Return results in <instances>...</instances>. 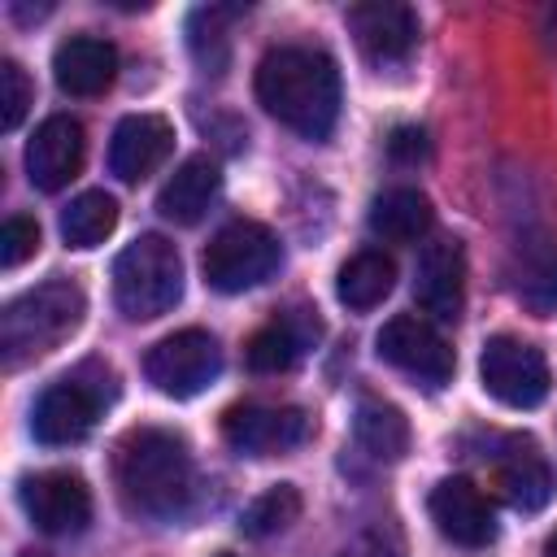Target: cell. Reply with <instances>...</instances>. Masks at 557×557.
<instances>
[{
  "mask_svg": "<svg viewBox=\"0 0 557 557\" xmlns=\"http://www.w3.org/2000/svg\"><path fill=\"white\" fill-rule=\"evenodd\" d=\"M339 557H405V540H400L396 522H370Z\"/></svg>",
  "mask_w": 557,
  "mask_h": 557,
  "instance_id": "cell-30",
  "label": "cell"
},
{
  "mask_svg": "<svg viewBox=\"0 0 557 557\" xmlns=\"http://www.w3.org/2000/svg\"><path fill=\"white\" fill-rule=\"evenodd\" d=\"M83 313H87V296L70 278H48V283L22 292L0 313V348H4V361L9 366H22L30 357L52 352L57 344H65L78 331Z\"/></svg>",
  "mask_w": 557,
  "mask_h": 557,
  "instance_id": "cell-3",
  "label": "cell"
},
{
  "mask_svg": "<svg viewBox=\"0 0 557 557\" xmlns=\"http://www.w3.org/2000/svg\"><path fill=\"white\" fill-rule=\"evenodd\" d=\"M496 487H500V496H505L513 509L531 513V509L548 505V496H553V470H548V461L535 453L531 440H513L509 453L496 461Z\"/></svg>",
  "mask_w": 557,
  "mask_h": 557,
  "instance_id": "cell-19",
  "label": "cell"
},
{
  "mask_svg": "<svg viewBox=\"0 0 557 557\" xmlns=\"http://www.w3.org/2000/svg\"><path fill=\"white\" fill-rule=\"evenodd\" d=\"M17 496L44 535H78L91 522V487L74 470H39L22 479Z\"/></svg>",
  "mask_w": 557,
  "mask_h": 557,
  "instance_id": "cell-11",
  "label": "cell"
},
{
  "mask_svg": "<svg viewBox=\"0 0 557 557\" xmlns=\"http://www.w3.org/2000/svg\"><path fill=\"white\" fill-rule=\"evenodd\" d=\"M348 30L370 61H405L418 44V13L396 0H370L348 9Z\"/></svg>",
  "mask_w": 557,
  "mask_h": 557,
  "instance_id": "cell-15",
  "label": "cell"
},
{
  "mask_svg": "<svg viewBox=\"0 0 557 557\" xmlns=\"http://www.w3.org/2000/svg\"><path fill=\"white\" fill-rule=\"evenodd\" d=\"M379 357L387 366H396L400 374L418 379L422 387H444L457 370V357L448 348V339L418 313H396L392 322H383L379 331Z\"/></svg>",
  "mask_w": 557,
  "mask_h": 557,
  "instance_id": "cell-9",
  "label": "cell"
},
{
  "mask_svg": "<svg viewBox=\"0 0 557 557\" xmlns=\"http://www.w3.org/2000/svg\"><path fill=\"white\" fill-rule=\"evenodd\" d=\"M170 148H174V126L161 113H131L117 122L109 139V170L122 183H139L170 157Z\"/></svg>",
  "mask_w": 557,
  "mask_h": 557,
  "instance_id": "cell-16",
  "label": "cell"
},
{
  "mask_svg": "<svg viewBox=\"0 0 557 557\" xmlns=\"http://www.w3.org/2000/svg\"><path fill=\"white\" fill-rule=\"evenodd\" d=\"M283 252H278V239L270 226L261 222H226L205 257H200V270H205V283L222 296H235V292H248V287H261L274 270H278Z\"/></svg>",
  "mask_w": 557,
  "mask_h": 557,
  "instance_id": "cell-6",
  "label": "cell"
},
{
  "mask_svg": "<svg viewBox=\"0 0 557 557\" xmlns=\"http://www.w3.org/2000/svg\"><path fill=\"white\" fill-rule=\"evenodd\" d=\"M218 187H222L218 165H213L209 157H187V161L165 178V187L157 191V209H161V218H170V222H178V226H191V222H200V218L209 213Z\"/></svg>",
  "mask_w": 557,
  "mask_h": 557,
  "instance_id": "cell-18",
  "label": "cell"
},
{
  "mask_svg": "<svg viewBox=\"0 0 557 557\" xmlns=\"http://www.w3.org/2000/svg\"><path fill=\"white\" fill-rule=\"evenodd\" d=\"M218 370H222V348L200 326H187V331H174V335L157 339L148 348V357H144L148 383L161 396H174V400L200 396L218 379Z\"/></svg>",
  "mask_w": 557,
  "mask_h": 557,
  "instance_id": "cell-7",
  "label": "cell"
},
{
  "mask_svg": "<svg viewBox=\"0 0 557 557\" xmlns=\"http://www.w3.org/2000/svg\"><path fill=\"white\" fill-rule=\"evenodd\" d=\"M426 509H431L435 531H440L444 540L461 544V548H483V544L496 540V518H492L487 496H483L470 479H461V474H457V479H440V483L431 487Z\"/></svg>",
  "mask_w": 557,
  "mask_h": 557,
  "instance_id": "cell-13",
  "label": "cell"
},
{
  "mask_svg": "<svg viewBox=\"0 0 557 557\" xmlns=\"http://www.w3.org/2000/svg\"><path fill=\"white\" fill-rule=\"evenodd\" d=\"M544 557H557V531L548 535V544H544Z\"/></svg>",
  "mask_w": 557,
  "mask_h": 557,
  "instance_id": "cell-32",
  "label": "cell"
},
{
  "mask_svg": "<svg viewBox=\"0 0 557 557\" xmlns=\"http://www.w3.org/2000/svg\"><path fill=\"white\" fill-rule=\"evenodd\" d=\"M392 283H396L392 257L379 252V248H361L357 257H348V261L339 265V274H335V296H339L348 309L366 313V309L383 305V296L392 292Z\"/></svg>",
  "mask_w": 557,
  "mask_h": 557,
  "instance_id": "cell-22",
  "label": "cell"
},
{
  "mask_svg": "<svg viewBox=\"0 0 557 557\" xmlns=\"http://www.w3.org/2000/svg\"><path fill=\"white\" fill-rule=\"evenodd\" d=\"M296 518H300V492H296L292 483H278V487L261 492V496L244 509V531H248L252 540H265V535L287 531Z\"/></svg>",
  "mask_w": 557,
  "mask_h": 557,
  "instance_id": "cell-27",
  "label": "cell"
},
{
  "mask_svg": "<svg viewBox=\"0 0 557 557\" xmlns=\"http://www.w3.org/2000/svg\"><path fill=\"white\" fill-rule=\"evenodd\" d=\"M117 226V200L109 191H83L61 209V239L70 248H96Z\"/></svg>",
  "mask_w": 557,
  "mask_h": 557,
  "instance_id": "cell-24",
  "label": "cell"
},
{
  "mask_svg": "<svg viewBox=\"0 0 557 557\" xmlns=\"http://www.w3.org/2000/svg\"><path fill=\"white\" fill-rule=\"evenodd\" d=\"M83 126L65 113H52L39 122V131L26 144V174L39 191H61L83 170Z\"/></svg>",
  "mask_w": 557,
  "mask_h": 557,
  "instance_id": "cell-14",
  "label": "cell"
},
{
  "mask_svg": "<svg viewBox=\"0 0 557 557\" xmlns=\"http://www.w3.org/2000/svg\"><path fill=\"white\" fill-rule=\"evenodd\" d=\"M318 331H322V322L309 318V309H305V318H296V313L292 318H274L270 326H261L248 339V366L257 374H283V370H292L300 361V352L318 339Z\"/></svg>",
  "mask_w": 557,
  "mask_h": 557,
  "instance_id": "cell-20",
  "label": "cell"
},
{
  "mask_svg": "<svg viewBox=\"0 0 557 557\" xmlns=\"http://www.w3.org/2000/svg\"><path fill=\"white\" fill-rule=\"evenodd\" d=\"M183 296V261L165 235H139L113 261V300L131 322L170 313Z\"/></svg>",
  "mask_w": 557,
  "mask_h": 557,
  "instance_id": "cell-4",
  "label": "cell"
},
{
  "mask_svg": "<svg viewBox=\"0 0 557 557\" xmlns=\"http://www.w3.org/2000/svg\"><path fill=\"white\" fill-rule=\"evenodd\" d=\"M435 213H431V200L418 191V187H387L383 196H374L370 205V231L387 244H413V239H426Z\"/></svg>",
  "mask_w": 557,
  "mask_h": 557,
  "instance_id": "cell-21",
  "label": "cell"
},
{
  "mask_svg": "<svg viewBox=\"0 0 557 557\" xmlns=\"http://www.w3.org/2000/svg\"><path fill=\"white\" fill-rule=\"evenodd\" d=\"M387 152H392L396 165H418V161L431 157V139H426L422 126H396L392 139H387Z\"/></svg>",
  "mask_w": 557,
  "mask_h": 557,
  "instance_id": "cell-31",
  "label": "cell"
},
{
  "mask_svg": "<svg viewBox=\"0 0 557 557\" xmlns=\"http://www.w3.org/2000/svg\"><path fill=\"white\" fill-rule=\"evenodd\" d=\"M413 300L435 322H457L466 309V252L457 239H426L413 265Z\"/></svg>",
  "mask_w": 557,
  "mask_h": 557,
  "instance_id": "cell-12",
  "label": "cell"
},
{
  "mask_svg": "<svg viewBox=\"0 0 557 557\" xmlns=\"http://www.w3.org/2000/svg\"><path fill=\"white\" fill-rule=\"evenodd\" d=\"M39 252V222L35 218H4L0 226V265L4 270H17L22 261H30Z\"/></svg>",
  "mask_w": 557,
  "mask_h": 557,
  "instance_id": "cell-29",
  "label": "cell"
},
{
  "mask_svg": "<svg viewBox=\"0 0 557 557\" xmlns=\"http://www.w3.org/2000/svg\"><path fill=\"white\" fill-rule=\"evenodd\" d=\"M218 557H235V553H218Z\"/></svg>",
  "mask_w": 557,
  "mask_h": 557,
  "instance_id": "cell-34",
  "label": "cell"
},
{
  "mask_svg": "<svg viewBox=\"0 0 557 557\" xmlns=\"http://www.w3.org/2000/svg\"><path fill=\"white\" fill-rule=\"evenodd\" d=\"M513 292H518V300H522L531 313H540V318L557 313V244H553V239L527 248Z\"/></svg>",
  "mask_w": 557,
  "mask_h": 557,
  "instance_id": "cell-25",
  "label": "cell"
},
{
  "mask_svg": "<svg viewBox=\"0 0 557 557\" xmlns=\"http://www.w3.org/2000/svg\"><path fill=\"white\" fill-rule=\"evenodd\" d=\"M352 435L374 461H400L409 453V422L387 400H361L352 413Z\"/></svg>",
  "mask_w": 557,
  "mask_h": 557,
  "instance_id": "cell-23",
  "label": "cell"
},
{
  "mask_svg": "<svg viewBox=\"0 0 557 557\" xmlns=\"http://www.w3.org/2000/svg\"><path fill=\"white\" fill-rule=\"evenodd\" d=\"M231 9H196L187 17V48L205 74H222L231 61V35H226Z\"/></svg>",
  "mask_w": 557,
  "mask_h": 557,
  "instance_id": "cell-26",
  "label": "cell"
},
{
  "mask_svg": "<svg viewBox=\"0 0 557 557\" xmlns=\"http://www.w3.org/2000/svg\"><path fill=\"white\" fill-rule=\"evenodd\" d=\"M257 100L305 139H326L339 117V70L318 48H274L257 65Z\"/></svg>",
  "mask_w": 557,
  "mask_h": 557,
  "instance_id": "cell-1",
  "label": "cell"
},
{
  "mask_svg": "<svg viewBox=\"0 0 557 557\" xmlns=\"http://www.w3.org/2000/svg\"><path fill=\"white\" fill-rule=\"evenodd\" d=\"M26 557H48V553H26Z\"/></svg>",
  "mask_w": 557,
  "mask_h": 557,
  "instance_id": "cell-33",
  "label": "cell"
},
{
  "mask_svg": "<svg viewBox=\"0 0 557 557\" xmlns=\"http://www.w3.org/2000/svg\"><path fill=\"white\" fill-rule=\"evenodd\" d=\"M479 379H483V392L509 409H535L553 383L544 352L527 339H513V335H492L483 344Z\"/></svg>",
  "mask_w": 557,
  "mask_h": 557,
  "instance_id": "cell-8",
  "label": "cell"
},
{
  "mask_svg": "<svg viewBox=\"0 0 557 557\" xmlns=\"http://www.w3.org/2000/svg\"><path fill=\"white\" fill-rule=\"evenodd\" d=\"M117 48L100 35H70L52 52V78L65 96H100L113 87Z\"/></svg>",
  "mask_w": 557,
  "mask_h": 557,
  "instance_id": "cell-17",
  "label": "cell"
},
{
  "mask_svg": "<svg viewBox=\"0 0 557 557\" xmlns=\"http://www.w3.org/2000/svg\"><path fill=\"white\" fill-rule=\"evenodd\" d=\"M30 100H35V87L26 78V70L17 61H0V131H17L22 117L30 113Z\"/></svg>",
  "mask_w": 557,
  "mask_h": 557,
  "instance_id": "cell-28",
  "label": "cell"
},
{
  "mask_svg": "<svg viewBox=\"0 0 557 557\" xmlns=\"http://www.w3.org/2000/svg\"><path fill=\"white\" fill-rule=\"evenodd\" d=\"M313 435L305 409L292 405H231L222 413V440L244 457H270L300 448Z\"/></svg>",
  "mask_w": 557,
  "mask_h": 557,
  "instance_id": "cell-10",
  "label": "cell"
},
{
  "mask_svg": "<svg viewBox=\"0 0 557 557\" xmlns=\"http://www.w3.org/2000/svg\"><path fill=\"white\" fill-rule=\"evenodd\" d=\"M113 474H117V492H122L126 509L144 513V518L183 513L191 500V487H196L191 453H187L183 435H174L165 426L126 431L117 444V457H113Z\"/></svg>",
  "mask_w": 557,
  "mask_h": 557,
  "instance_id": "cell-2",
  "label": "cell"
},
{
  "mask_svg": "<svg viewBox=\"0 0 557 557\" xmlns=\"http://www.w3.org/2000/svg\"><path fill=\"white\" fill-rule=\"evenodd\" d=\"M87 374H91V370L83 366V370L57 379L52 387H44V396L35 400V413H30V435H35L39 444H48V448L78 444V440L96 426L100 409L117 396V379H113L109 366L100 370L96 383H91Z\"/></svg>",
  "mask_w": 557,
  "mask_h": 557,
  "instance_id": "cell-5",
  "label": "cell"
}]
</instances>
